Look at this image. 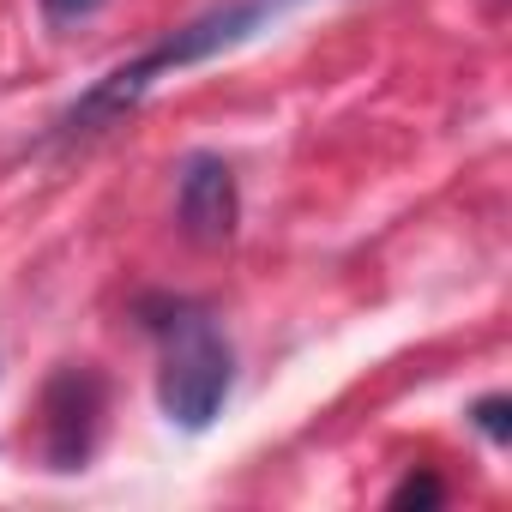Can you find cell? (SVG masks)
Masks as SVG:
<instances>
[{
	"mask_svg": "<svg viewBox=\"0 0 512 512\" xmlns=\"http://www.w3.org/2000/svg\"><path fill=\"white\" fill-rule=\"evenodd\" d=\"M470 422H476V428H482V434H488L494 446H506V440H512V398H506V392L482 398V404L470 410Z\"/></svg>",
	"mask_w": 512,
	"mask_h": 512,
	"instance_id": "cell-5",
	"label": "cell"
},
{
	"mask_svg": "<svg viewBox=\"0 0 512 512\" xmlns=\"http://www.w3.org/2000/svg\"><path fill=\"white\" fill-rule=\"evenodd\" d=\"M175 217L199 247H223L241 223V193H235V169L211 151H193L181 163V193H175Z\"/></svg>",
	"mask_w": 512,
	"mask_h": 512,
	"instance_id": "cell-4",
	"label": "cell"
},
{
	"mask_svg": "<svg viewBox=\"0 0 512 512\" xmlns=\"http://www.w3.org/2000/svg\"><path fill=\"white\" fill-rule=\"evenodd\" d=\"M103 434V374L97 368H61L43 392V458L49 470H85Z\"/></svg>",
	"mask_w": 512,
	"mask_h": 512,
	"instance_id": "cell-3",
	"label": "cell"
},
{
	"mask_svg": "<svg viewBox=\"0 0 512 512\" xmlns=\"http://www.w3.org/2000/svg\"><path fill=\"white\" fill-rule=\"evenodd\" d=\"M145 326L163 338V368H157V410L187 428V434H205L217 422V410L229 404V386H235V350L229 338L211 326L205 308L181 302V296H163V302H145Z\"/></svg>",
	"mask_w": 512,
	"mask_h": 512,
	"instance_id": "cell-2",
	"label": "cell"
},
{
	"mask_svg": "<svg viewBox=\"0 0 512 512\" xmlns=\"http://www.w3.org/2000/svg\"><path fill=\"white\" fill-rule=\"evenodd\" d=\"M103 7V0H43V19L49 25H79V19H91Z\"/></svg>",
	"mask_w": 512,
	"mask_h": 512,
	"instance_id": "cell-7",
	"label": "cell"
},
{
	"mask_svg": "<svg viewBox=\"0 0 512 512\" xmlns=\"http://www.w3.org/2000/svg\"><path fill=\"white\" fill-rule=\"evenodd\" d=\"M440 500H446V488H440L434 470H410V476L392 488V506H440Z\"/></svg>",
	"mask_w": 512,
	"mask_h": 512,
	"instance_id": "cell-6",
	"label": "cell"
},
{
	"mask_svg": "<svg viewBox=\"0 0 512 512\" xmlns=\"http://www.w3.org/2000/svg\"><path fill=\"white\" fill-rule=\"evenodd\" d=\"M284 7H290V0H235V7H217V13L193 19V25H187V31H175L169 43L145 49L139 61L115 67L103 85H91V91L67 109V127H73V133H97V127H109L115 115L139 109V103H145V91H151L163 73H181V67H193V61H211V55H223V49L247 43L253 31H266Z\"/></svg>",
	"mask_w": 512,
	"mask_h": 512,
	"instance_id": "cell-1",
	"label": "cell"
}]
</instances>
